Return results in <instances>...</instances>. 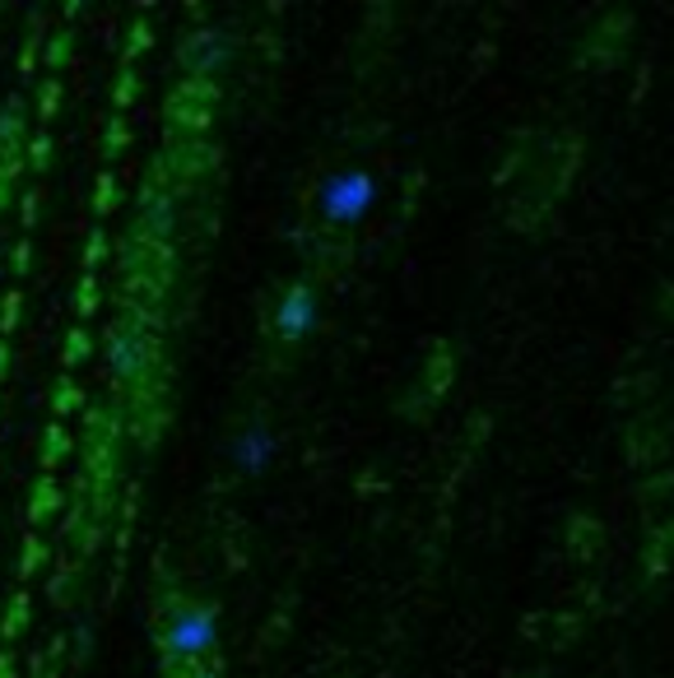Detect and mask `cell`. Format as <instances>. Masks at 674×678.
Returning a JSON list of instances; mask_svg holds the SVG:
<instances>
[{
    "label": "cell",
    "mask_w": 674,
    "mask_h": 678,
    "mask_svg": "<svg viewBox=\"0 0 674 678\" xmlns=\"http://www.w3.org/2000/svg\"><path fill=\"white\" fill-rule=\"evenodd\" d=\"M274 460V437L266 423H252L242 437L233 442V465L242 469V474H261V469Z\"/></svg>",
    "instance_id": "cell-3"
},
{
    "label": "cell",
    "mask_w": 674,
    "mask_h": 678,
    "mask_svg": "<svg viewBox=\"0 0 674 678\" xmlns=\"http://www.w3.org/2000/svg\"><path fill=\"white\" fill-rule=\"evenodd\" d=\"M229 57V42L219 38V33H196V42H192V61L200 65V75L205 71H215V65Z\"/></svg>",
    "instance_id": "cell-5"
},
{
    "label": "cell",
    "mask_w": 674,
    "mask_h": 678,
    "mask_svg": "<svg viewBox=\"0 0 674 678\" xmlns=\"http://www.w3.org/2000/svg\"><path fill=\"white\" fill-rule=\"evenodd\" d=\"M215 646V614L210 608H182L177 618L168 622V651L172 655H200Z\"/></svg>",
    "instance_id": "cell-2"
},
{
    "label": "cell",
    "mask_w": 674,
    "mask_h": 678,
    "mask_svg": "<svg viewBox=\"0 0 674 678\" xmlns=\"http://www.w3.org/2000/svg\"><path fill=\"white\" fill-rule=\"evenodd\" d=\"M274 325H280L284 340H303L307 330L317 325V298L307 288H293L289 298L280 303V311H274Z\"/></svg>",
    "instance_id": "cell-4"
},
{
    "label": "cell",
    "mask_w": 674,
    "mask_h": 678,
    "mask_svg": "<svg viewBox=\"0 0 674 678\" xmlns=\"http://www.w3.org/2000/svg\"><path fill=\"white\" fill-rule=\"evenodd\" d=\"M372 200H377V182L368 172H335L321 186V214L331 223H358L372 210Z\"/></svg>",
    "instance_id": "cell-1"
}]
</instances>
